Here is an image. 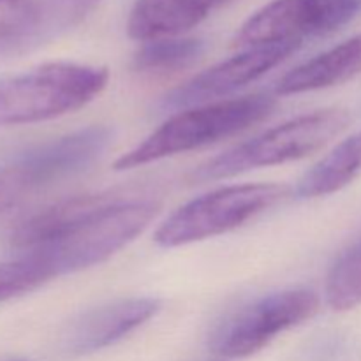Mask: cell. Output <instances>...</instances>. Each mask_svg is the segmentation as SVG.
I'll list each match as a JSON object with an SVG mask.
<instances>
[{"label": "cell", "mask_w": 361, "mask_h": 361, "mask_svg": "<svg viewBox=\"0 0 361 361\" xmlns=\"http://www.w3.org/2000/svg\"><path fill=\"white\" fill-rule=\"evenodd\" d=\"M159 203L150 200H120L113 194H99L55 240L25 252L41 261L53 277L87 270L133 242L159 214Z\"/></svg>", "instance_id": "cell-1"}, {"label": "cell", "mask_w": 361, "mask_h": 361, "mask_svg": "<svg viewBox=\"0 0 361 361\" xmlns=\"http://www.w3.org/2000/svg\"><path fill=\"white\" fill-rule=\"evenodd\" d=\"M275 106L277 101L274 97L256 94L183 109L154 130L143 143L116 159L115 169L127 171L217 143L263 122L274 113Z\"/></svg>", "instance_id": "cell-2"}, {"label": "cell", "mask_w": 361, "mask_h": 361, "mask_svg": "<svg viewBox=\"0 0 361 361\" xmlns=\"http://www.w3.org/2000/svg\"><path fill=\"white\" fill-rule=\"evenodd\" d=\"M104 67L51 62L27 73L0 76V127L44 122L94 101L106 88Z\"/></svg>", "instance_id": "cell-3"}, {"label": "cell", "mask_w": 361, "mask_h": 361, "mask_svg": "<svg viewBox=\"0 0 361 361\" xmlns=\"http://www.w3.org/2000/svg\"><path fill=\"white\" fill-rule=\"evenodd\" d=\"M349 118L344 109H319L296 116L274 127L194 169L192 183L214 182L242 175L257 168L284 164L316 154L348 129Z\"/></svg>", "instance_id": "cell-4"}, {"label": "cell", "mask_w": 361, "mask_h": 361, "mask_svg": "<svg viewBox=\"0 0 361 361\" xmlns=\"http://www.w3.org/2000/svg\"><path fill=\"white\" fill-rule=\"evenodd\" d=\"M288 196L279 183H245L196 197L169 215L155 231V242L166 249L214 238L240 228Z\"/></svg>", "instance_id": "cell-5"}, {"label": "cell", "mask_w": 361, "mask_h": 361, "mask_svg": "<svg viewBox=\"0 0 361 361\" xmlns=\"http://www.w3.org/2000/svg\"><path fill=\"white\" fill-rule=\"evenodd\" d=\"M319 298L309 289H286L243 307L214 331L210 349L221 358H247L284 331L312 319Z\"/></svg>", "instance_id": "cell-6"}, {"label": "cell", "mask_w": 361, "mask_h": 361, "mask_svg": "<svg viewBox=\"0 0 361 361\" xmlns=\"http://www.w3.org/2000/svg\"><path fill=\"white\" fill-rule=\"evenodd\" d=\"M361 14V0H274L249 18L236 35L247 48L298 44L341 30Z\"/></svg>", "instance_id": "cell-7"}, {"label": "cell", "mask_w": 361, "mask_h": 361, "mask_svg": "<svg viewBox=\"0 0 361 361\" xmlns=\"http://www.w3.org/2000/svg\"><path fill=\"white\" fill-rule=\"evenodd\" d=\"M113 141V130L92 126L32 147L14 159L6 178L14 189H34L94 164Z\"/></svg>", "instance_id": "cell-8"}, {"label": "cell", "mask_w": 361, "mask_h": 361, "mask_svg": "<svg viewBox=\"0 0 361 361\" xmlns=\"http://www.w3.org/2000/svg\"><path fill=\"white\" fill-rule=\"evenodd\" d=\"M298 44H270L247 48L245 51L203 71L187 83L164 95V109H185L210 104L219 97L233 94L267 74L298 49Z\"/></svg>", "instance_id": "cell-9"}, {"label": "cell", "mask_w": 361, "mask_h": 361, "mask_svg": "<svg viewBox=\"0 0 361 361\" xmlns=\"http://www.w3.org/2000/svg\"><path fill=\"white\" fill-rule=\"evenodd\" d=\"M161 302L154 298H127L106 303L81 314L63 335V351L71 356L90 355L122 341L157 316Z\"/></svg>", "instance_id": "cell-10"}, {"label": "cell", "mask_w": 361, "mask_h": 361, "mask_svg": "<svg viewBox=\"0 0 361 361\" xmlns=\"http://www.w3.org/2000/svg\"><path fill=\"white\" fill-rule=\"evenodd\" d=\"M229 0H136L127 32L136 41L178 37Z\"/></svg>", "instance_id": "cell-11"}, {"label": "cell", "mask_w": 361, "mask_h": 361, "mask_svg": "<svg viewBox=\"0 0 361 361\" xmlns=\"http://www.w3.org/2000/svg\"><path fill=\"white\" fill-rule=\"evenodd\" d=\"M361 74V34L307 60L279 80L277 95L303 94L342 85Z\"/></svg>", "instance_id": "cell-12"}, {"label": "cell", "mask_w": 361, "mask_h": 361, "mask_svg": "<svg viewBox=\"0 0 361 361\" xmlns=\"http://www.w3.org/2000/svg\"><path fill=\"white\" fill-rule=\"evenodd\" d=\"M361 173V130L335 147L296 183L300 200L330 196L353 182Z\"/></svg>", "instance_id": "cell-13"}, {"label": "cell", "mask_w": 361, "mask_h": 361, "mask_svg": "<svg viewBox=\"0 0 361 361\" xmlns=\"http://www.w3.org/2000/svg\"><path fill=\"white\" fill-rule=\"evenodd\" d=\"M48 42L39 0H0V56L21 55Z\"/></svg>", "instance_id": "cell-14"}, {"label": "cell", "mask_w": 361, "mask_h": 361, "mask_svg": "<svg viewBox=\"0 0 361 361\" xmlns=\"http://www.w3.org/2000/svg\"><path fill=\"white\" fill-rule=\"evenodd\" d=\"M204 48V41L197 37L154 39L137 49L133 67L141 74L178 73L194 66L203 56Z\"/></svg>", "instance_id": "cell-15"}, {"label": "cell", "mask_w": 361, "mask_h": 361, "mask_svg": "<svg viewBox=\"0 0 361 361\" xmlns=\"http://www.w3.org/2000/svg\"><path fill=\"white\" fill-rule=\"evenodd\" d=\"M326 302L338 312L361 305V240L331 267L326 281Z\"/></svg>", "instance_id": "cell-16"}, {"label": "cell", "mask_w": 361, "mask_h": 361, "mask_svg": "<svg viewBox=\"0 0 361 361\" xmlns=\"http://www.w3.org/2000/svg\"><path fill=\"white\" fill-rule=\"evenodd\" d=\"M53 279L51 271L32 256H21L13 263L0 264V303L34 291Z\"/></svg>", "instance_id": "cell-17"}, {"label": "cell", "mask_w": 361, "mask_h": 361, "mask_svg": "<svg viewBox=\"0 0 361 361\" xmlns=\"http://www.w3.org/2000/svg\"><path fill=\"white\" fill-rule=\"evenodd\" d=\"M44 14L48 41L78 27L101 0H39Z\"/></svg>", "instance_id": "cell-18"}, {"label": "cell", "mask_w": 361, "mask_h": 361, "mask_svg": "<svg viewBox=\"0 0 361 361\" xmlns=\"http://www.w3.org/2000/svg\"><path fill=\"white\" fill-rule=\"evenodd\" d=\"M11 361H25V360H11Z\"/></svg>", "instance_id": "cell-19"}]
</instances>
